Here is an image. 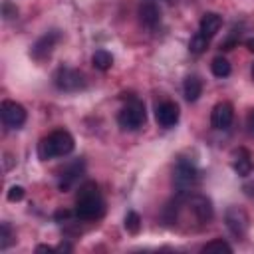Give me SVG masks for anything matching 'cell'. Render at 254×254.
I'll return each mask as SVG.
<instances>
[{"instance_id":"cell-9","label":"cell","mask_w":254,"mask_h":254,"mask_svg":"<svg viewBox=\"0 0 254 254\" xmlns=\"http://www.w3.org/2000/svg\"><path fill=\"white\" fill-rule=\"evenodd\" d=\"M234 119V109L228 101H220L212 107V113H210V125L218 131H226L230 127Z\"/></svg>"},{"instance_id":"cell-7","label":"cell","mask_w":254,"mask_h":254,"mask_svg":"<svg viewBox=\"0 0 254 254\" xmlns=\"http://www.w3.org/2000/svg\"><path fill=\"white\" fill-rule=\"evenodd\" d=\"M179 117H181V111L175 101H163L155 109V119H157L159 127H163V129L175 127L179 123Z\"/></svg>"},{"instance_id":"cell-24","label":"cell","mask_w":254,"mask_h":254,"mask_svg":"<svg viewBox=\"0 0 254 254\" xmlns=\"http://www.w3.org/2000/svg\"><path fill=\"white\" fill-rule=\"evenodd\" d=\"M22 198H24V187H20V185L10 187V190H8V200H10V202H16V200H22Z\"/></svg>"},{"instance_id":"cell-8","label":"cell","mask_w":254,"mask_h":254,"mask_svg":"<svg viewBox=\"0 0 254 254\" xmlns=\"http://www.w3.org/2000/svg\"><path fill=\"white\" fill-rule=\"evenodd\" d=\"M58 42H60V32H58V30H50V32H46V34L32 46V58L38 60V62L50 58V54H52V50L56 48Z\"/></svg>"},{"instance_id":"cell-2","label":"cell","mask_w":254,"mask_h":254,"mask_svg":"<svg viewBox=\"0 0 254 254\" xmlns=\"http://www.w3.org/2000/svg\"><path fill=\"white\" fill-rule=\"evenodd\" d=\"M73 147H75L73 137L65 129H56L38 143V157L42 161H50V159H56V157H65L73 151Z\"/></svg>"},{"instance_id":"cell-28","label":"cell","mask_w":254,"mask_h":254,"mask_svg":"<svg viewBox=\"0 0 254 254\" xmlns=\"http://www.w3.org/2000/svg\"><path fill=\"white\" fill-rule=\"evenodd\" d=\"M252 79H254V65H252Z\"/></svg>"},{"instance_id":"cell-23","label":"cell","mask_w":254,"mask_h":254,"mask_svg":"<svg viewBox=\"0 0 254 254\" xmlns=\"http://www.w3.org/2000/svg\"><path fill=\"white\" fill-rule=\"evenodd\" d=\"M2 14H4V18H6V20H12V18H16V16H18V8H16V6H12V2H10V0H4V4H2Z\"/></svg>"},{"instance_id":"cell-15","label":"cell","mask_w":254,"mask_h":254,"mask_svg":"<svg viewBox=\"0 0 254 254\" xmlns=\"http://www.w3.org/2000/svg\"><path fill=\"white\" fill-rule=\"evenodd\" d=\"M232 169H234L240 177L250 175V171H252V157H250V153H248L246 149L234 151V155H232Z\"/></svg>"},{"instance_id":"cell-11","label":"cell","mask_w":254,"mask_h":254,"mask_svg":"<svg viewBox=\"0 0 254 254\" xmlns=\"http://www.w3.org/2000/svg\"><path fill=\"white\" fill-rule=\"evenodd\" d=\"M190 210H192V214L196 216L198 222H210L212 220V214H214L212 202L206 196H202V194L190 196Z\"/></svg>"},{"instance_id":"cell-16","label":"cell","mask_w":254,"mask_h":254,"mask_svg":"<svg viewBox=\"0 0 254 254\" xmlns=\"http://www.w3.org/2000/svg\"><path fill=\"white\" fill-rule=\"evenodd\" d=\"M183 93H185V99L187 101H196L202 93V81L196 77V75H189L183 83Z\"/></svg>"},{"instance_id":"cell-4","label":"cell","mask_w":254,"mask_h":254,"mask_svg":"<svg viewBox=\"0 0 254 254\" xmlns=\"http://www.w3.org/2000/svg\"><path fill=\"white\" fill-rule=\"evenodd\" d=\"M147 119V111H145V103L137 97H131L119 111L117 115V123L121 129L125 131H137L139 127H143Z\"/></svg>"},{"instance_id":"cell-25","label":"cell","mask_w":254,"mask_h":254,"mask_svg":"<svg viewBox=\"0 0 254 254\" xmlns=\"http://www.w3.org/2000/svg\"><path fill=\"white\" fill-rule=\"evenodd\" d=\"M246 123H248V129H250V133H254V111H250V113H248V119H246Z\"/></svg>"},{"instance_id":"cell-3","label":"cell","mask_w":254,"mask_h":254,"mask_svg":"<svg viewBox=\"0 0 254 254\" xmlns=\"http://www.w3.org/2000/svg\"><path fill=\"white\" fill-rule=\"evenodd\" d=\"M173 183H175V190L179 196H187L190 194L196 185H198V169L192 161L181 157L175 165V171H173Z\"/></svg>"},{"instance_id":"cell-27","label":"cell","mask_w":254,"mask_h":254,"mask_svg":"<svg viewBox=\"0 0 254 254\" xmlns=\"http://www.w3.org/2000/svg\"><path fill=\"white\" fill-rule=\"evenodd\" d=\"M246 48H248L250 52H254V38H248V40H246Z\"/></svg>"},{"instance_id":"cell-6","label":"cell","mask_w":254,"mask_h":254,"mask_svg":"<svg viewBox=\"0 0 254 254\" xmlns=\"http://www.w3.org/2000/svg\"><path fill=\"white\" fill-rule=\"evenodd\" d=\"M0 115H2V123L8 127V129H20L24 123H26V109L16 103V101H2L0 105Z\"/></svg>"},{"instance_id":"cell-10","label":"cell","mask_w":254,"mask_h":254,"mask_svg":"<svg viewBox=\"0 0 254 254\" xmlns=\"http://www.w3.org/2000/svg\"><path fill=\"white\" fill-rule=\"evenodd\" d=\"M139 20L147 30H155L161 24V10L153 0H145L139 6Z\"/></svg>"},{"instance_id":"cell-5","label":"cell","mask_w":254,"mask_h":254,"mask_svg":"<svg viewBox=\"0 0 254 254\" xmlns=\"http://www.w3.org/2000/svg\"><path fill=\"white\" fill-rule=\"evenodd\" d=\"M54 85L60 89V91H79L85 87V77L81 71L73 69V67H67V65H62L56 69L54 73Z\"/></svg>"},{"instance_id":"cell-22","label":"cell","mask_w":254,"mask_h":254,"mask_svg":"<svg viewBox=\"0 0 254 254\" xmlns=\"http://www.w3.org/2000/svg\"><path fill=\"white\" fill-rule=\"evenodd\" d=\"M10 244H12V230H10V224H8V222H2V226H0V248L6 250Z\"/></svg>"},{"instance_id":"cell-21","label":"cell","mask_w":254,"mask_h":254,"mask_svg":"<svg viewBox=\"0 0 254 254\" xmlns=\"http://www.w3.org/2000/svg\"><path fill=\"white\" fill-rule=\"evenodd\" d=\"M125 228L131 234H137L139 232V228H141V216L135 210H129L127 212V216H125Z\"/></svg>"},{"instance_id":"cell-12","label":"cell","mask_w":254,"mask_h":254,"mask_svg":"<svg viewBox=\"0 0 254 254\" xmlns=\"http://www.w3.org/2000/svg\"><path fill=\"white\" fill-rule=\"evenodd\" d=\"M222 26V16L216 14V12H206L202 18H200V24H198V34L206 40H212L216 36V32L220 30Z\"/></svg>"},{"instance_id":"cell-14","label":"cell","mask_w":254,"mask_h":254,"mask_svg":"<svg viewBox=\"0 0 254 254\" xmlns=\"http://www.w3.org/2000/svg\"><path fill=\"white\" fill-rule=\"evenodd\" d=\"M246 222H248V218H246V214H244L240 208H230V210L226 212V224H228V228L232 230V234L244 236V232H246Z\"/></svg>"},{"instance_id":"cell-26","label":"cell","mask_w":254,"mask_h":254,"mask_svg":"<svg viewBox=\"0 0 254 254\" xmlns=\"http://www.w3.org/2000/svg\"><path fill=\"white\" fill-rule=\"evenodd\" d=\"M36 252H54V248L52 246H38Z\"/></svg>"},{"instance_id":"cell-13","label":"cell","mask_w":254,"mask_h":254,"mask_svg":"<svg viewBox=\"0 0 254 254\" xmlns=\"http://www.w3.org/2000/svg\"><path fill=\"white\" fill-rule=\"evenodd\" d=\"M81 175H83V161L71 163V165L65 167V169L62 171V175H60V189H62V190H69V189L79 181Z\"/></svg>"},{"instance_id":"cell-20","label":"cell","mask_w":254,"mask_h":254,"mask_svg":"<svg viewBox=\"0 0 254 254\" xmlns=\"http://www.w3.org/2000/svg\"><path fill=\"white\" fill-rule=\"evenodd\" d=\"M208 42L210 40H206V38H202L198 32L190 38V42H189V50L192 52V54H202L206 48H208Z\"/></svg>"},{"instance_id":"cell-1","label":"cell","mask_w":254,"mask_h":254,"mask_svg":"<svg viewBox=\"0 0 254 254\" xmlns=\"http://www.w3.org/2000/svg\"><path fill=\"white\" fill-rule=\"evenodd\" d=\"M105 212V200L95 183H85L79 187L73 214L79 220H97Z\"/></svg>"},{"instance_id":"cell-19","label":"cell","mask_w":254,"mask_h":254,"mask_svg":"<svg viewBox=\"0 0 254 254\" xmlns=\"http://www.w3.org/2000/svg\"><path fill=\"white\" fill-rule=\"evenodd\" d=\"M202 252H232V246H230L226 240L218 238V240L206 242V244L202 246Z\"/></svg>"},{"instance_id":"cell-18","label":"cell","mask_w":254,"mask_h":254,"mask_svg":"<svg viewBox=\"0 0 254 254\" xmlns=\"http://www.w3.org/2000/svg\"><path fill=\"white\" fill-rule=\"evenodd\" d=\"M210 69H212V73L216 75V77H228L230 75V64H228V60L226 58H222V56H216L214 60H212V64H210Z\"/></svg>"},{"instance_id":"cell-17","label":"cell","mask_w":254,"mask_h":254,"mask_svg":"<svg viewBox=\"0 0 254 254\" xmlns=\"http://www.w3.org/2000/svg\"><path fill=\"white\" fill-rule=\"evenodd\" d=\"M91 64H93L95 69L107 71V69L113 65V56H111L107 50H95V54L91 56Z\"/></svg>"}]
</instances>
